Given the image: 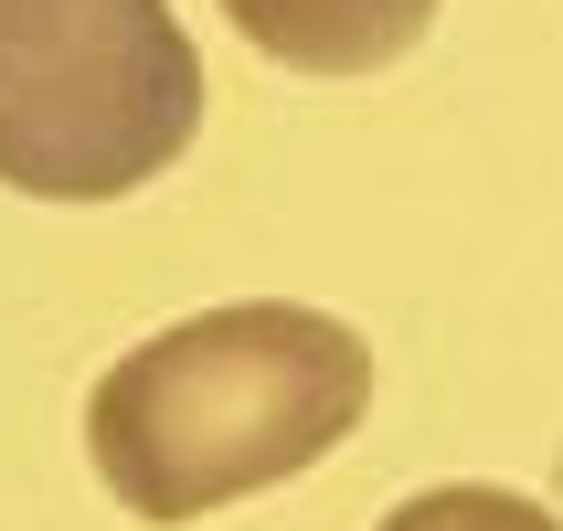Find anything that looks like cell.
<instances>
[{"mask_svg":"<svg viewBox=\"0 0 563 531\" xmlns=\"http://www.w3.org/2000/svg\"><path fill=\"white\" fill-rule=\"evenodd\" d=\"M223 22L298 75H373L426 43L437 0H223Z\"/></svg>","mask_w":563,"mask_h":531,"instance_id":"3","label":"cell"},{"mask_svg":"<svg viewBox=\"0 0 563 531\" xmlns=\"http://www.w3.org/2000/svg\"><path fill=\"white\" fill-rule=\"evenodd\" d=\"M362 405H373V351L351 319L298 298H234L107 362V383L86 394V446L96 478L170 531L319 468L362 425Z\"/></svg>","mask_w":563,"mask_h":531,"instance_id":"1","label":"cell"},{"mask_svg":"<svg viewBox=\"0 0 563 531\" xmlns=\"http://www.w3.org/2000/svg\"><path fill=\"white\" fill-rule=\"evenodd\" d=\"M373 531H563L542 500H521V489H478V478H457V489H415V500H394Z\"/></svg>","mask_w":563,"mask_h":531,"instance_id":"4","label":"cell"},{"mask_svg":"<svg viewBox=\"0 0 563 531\" xmlns=\"http://www.w3.org/2000/svg\"><path fill=\"white\" fill-rule=\"evenodd\" d=\"M202 128V54L170 0H0V181L118 202Z\"/></svg>","mask_w":563,"mask_h":531,"instance_id":"2","label":"cell"}]
</instances>
